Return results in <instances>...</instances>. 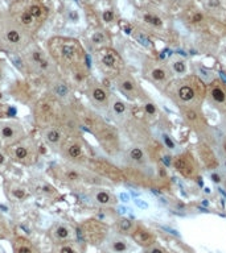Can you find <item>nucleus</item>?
Here are the masks:
<instances>
[{"label":"nucleus","instance_id":"1","mask_svg":"<svg viewBox=\"0 0 226 253\" xmlns=\"http://www.w3.org/2000/svg\"><path fill=\"white\" fill-rule=\"evenodd\" d=\"M49 174L61 185L68 186L72 188H79L83 186L95 185L99 177L95 175L86 166L75 165L66 161L53 164L49 169Z\"/></svg>","mask_w":226,"mask_h":253},{"label":"nucleus","instance_id":"51","mask_svg":"<svg viewBox=\"0 0 226 253\" xmlns=\"http://www.w3.org/2000/svg\"><path fill=\"white\" fill-rule=\"evenodd\" d=\"M224 149H225V153H226V142L224 144Z\"/></svg>","mask_w":226,"mask_h":253},{"label":"nucleus","instance_id":"18","mask_svg":"<svg viewBox=\"0 0 226 253\" xmlns=\"http://www.w3.org/2000/svg\"><path fill=\"white\" fill-rule=\"evenodd\" d=\"M65 75H66L65 79L72 84V87L74 90L81 88V90L85 91V88L87 87V84L91 81L90 73H89L86 65H81V66H77V67L70 69L66 71Z\"/></svg>","mask_w":226,"mask_h":253},{"label":"nucleus","instance_id":"25","mask_svg":"<svg viewBox=\"0 0 226 253\" xmlns=\"http://www.w3.org/2000/svg\"><path fill=\"white\" fill-rule=\"evenodd\" d=\"M182 116H184V120L187 121L193 129L201 131L205 128V121H204V119H202V115H201L196 108L191 107V106H187V108L182 111Z\"/></svg>","mask_w":226,"mask_h":253},{"label":"nucleus","instance_id":"52","mask_svg":"<svg viewBox=\"0 0 226 253\" xmlns=\"http://www.w3.org/2000/svg\"><path fill=\"white\" fill-rule=\"evenodd\" d=\"M1 224H3V221H1V219H0V227H1Z\"/></svg>","mask_w":226,"mask_h":253},{"label":"nucleus","instance_id":"44","mask_svg":"<svg viewBox=\"0 0 226 253\" xmlns=\"http://www.w3.org/2000/svg\"><path fill=\"white\" fill-rule=\"evenodd\" d=\"M163 140H164V142H165V145H167L169 149H173V148H175V144H173V142L171 141V139H169V137H168V136H164V137H163Z\"/></svg>","mask_w":226,"mask_h":253},{"label":"nucleus","instance_id":"31","mask_svg":"<svg viewBox=\"0 0 226 253\" xmlns=\"http://www.w3.org/2000/svg\"><path fill=\"white\" fill-rule=\"evenodd\" d=\"M200 154L201 157H202L204 162H205V165L209 167V169H216L217 166V158L214 156V153H213V150L209 148L208 145H200Z\"/></svg>","mask_w":226,"mask_h":253},{"label":"nucleus","instance_id":"6","mask_svg":"<svg viewBox=\"0 0 226 253\" xmlns=\"http://www.w3.org/2000/svg\"><path fill=\"white\" fill-rule=\"evenodd\" d=\"M24 65L28 67V70L33 75L48 78L49 81L58 75L56 73L54 61L40 49H32L28 51L25 59H24Z\"/></svg>","mask_w":226,"mask_h":253},{"label":"nucleus","instance_id":"45","mask_svg":"<svg viewBox=\"0 0 226 253\" xmlns=\"http://www.w3.org/2000/svg\"><path fill=\"white\" fill-rule=\"evenodd\" d=\"M5 77V70H4V63L0 61V83L3 82V79Z\"/></svg>","mask_w":226,"mask_h":253},{"label":"nucleus","instance_id":"33","mask_svg":"<svg viewBox=\"0 0 226 253\" xmlns=\"http://www.w3.org/2000/svg\"><path fill=\"white\" fill-rule=\"evenodd\" d=\"M17 21H19L20 25L25 26V28H32V26L36 25V23H38V21L36 20L35 17L32 16V15H30V12H29L28 8L19 12V17H17Z\"/></svg>","mask_w":226,"mask_h":253},{"label":"nucleus","instance_id":"49","mask_svg":"<svg viewBox=\"0 0 226 253\" xmlns=\"http://www.w3.org/2000/svg\"><path fill=\"white\" fill-rule=\"evenodd\" d=\"M202 20V15H200V13H197L196 16L193 17V23H198V21H201Z\"/></svg>","mask_w":226,"mask_h":253},{"label":"nucleus","instance_id":"20","mask_svg":"<svg viewBox=\"0 0 226 253\" xmlns=\"http://www.w3.org/2000/svg\"><path fill=\"white\" fill-rule=\"evenodd\" d=\"M107 111L117 123H123L130 116V107H128V104L122 98H119L117 95H111Z\"/></svg>","mask_w":226,"mask_h":253},{"label":"nucleus","instance_id":"36","mask_svg":"<svg viewBox=\"0 0 226 253\" xmlns=\"http://www.w3.org/2000/svg\"><path fill=\"white\" fill-rule=\"evenodd\" d=\"M117 227H118V231L122 233H132L134 228H135V224H134V221L130 220V219L122 218L118 220Z\"/></svg>","mask_w":226,"mask_h":253},{"label":"nucleus","instance_id":"40","mask_svg":"<svg viewBox=\"0 0 226 253\" xmlns=\"http://www.w3.org/2000/svg\"><path fill=\"white\" fill-rule=\"evenodd\" d=\"M91 42H93L94 45H97V46H99L103 42H106V36L103 34L102 32H95L91 36Z\"/></svg>","mask_w":226,"mask_h":253},{"label":"nucleus","instance_id":"48","mask_svg":"<svg viewBox=\"0 0 226 253\" xmlns=\"http://www.w3.org/2000/svg\"><path fill=\"white\" fill-rule=\"evenodd\" d=\"M212 179H213V182H216V183H219V182H221V177H219V174H217V173H213L212 174Z\"/></svg>","mask_w":226,"mask_h":253},{"label":"nucleus","instance_id":"19","mask_svg":"<svg viewBox=\"0 0 226 253\" xmlns=\"http://www.w3.org/2000/svg\"><path fill=\"white\" fill-rule=\"evenodd\" d=\"M4 191H5V195H7L8 199L12 200V202H17V203L28 200L30 194H32V191H30L27 186L21 185L16 181H7L5 182L4 183Z\"/></svg>","mask_w":226,"mask_h":253},{"label":"nucleus","instance_id":"2","mask_svg":"<svg viewBox=\"0 0 226 253\" xmlns=\"http://www.w3.org/2000/svg\"><path fill=\"white\" fill-rule=\"evenodd\" d=\"M50 57L64 71L86 65V54L78 41L70 38H54L49 44Z\"/></svg>","mask_w":226,"mask_h":253},{"label":"nucleus","instance_id":"21","mask_svg":"<svg viewBox=\"0 0 226 253\" xmlns=\"http://www.w3.org/2000/svg\"><path fill=\"white\" fill-rule=\"evenodd\" d=\"M98 63L102 67L103 71L106 73H114V77L119 74V69H120V61L115 51L105 49V50L99 51L98 57Z\"/></svg>","mask_w":226,"mask_h":253},{"label":"nucleus","instance_id":"8","mask_svg":"<svg viewBox=\"0 0 226 253\" xmlns=\"http://www.w3.org/2000/svg\"><path fill=\"white\" fill-rule=\"evenodd\" d=\"M27 136L23 124L15 119H1L0 120V146L7 149L21 141Z\"/></svg>","mask_w":226,"mask_h":253},{"label":"nucleus","instance_id":"41","mask_svg":"<svg viewBox=\"0 0 226 253\" xmlns=\"http://www.w3.org/2000/svg\"><path fill=\"white\" fill-rule=\"evenodd\" d=\"M144 21L148 24H152V25H161V19L157 16H154V15H145L144 16Z\"/></svg>","mask_w":226,"mask_h":253},{"label":"nucleus","instance_id":"30","mask_svg":"<svg viewBox=\"0 0 226 253\" xmlns=\"http://www.w3.org/2000/svg\"><path fill=\"white\" fill-rule=\"evenodd\" d=\"M173 165H175L176 169L185 177H192L194 173V167L192 165L191 160L187 157H184V156H180V157H177L176 160H173Z\"/></svg>","mask_w":226,"mask_h":253},{"label":"nucleus","instance_id":"10","mask_svg":"<svg viewBox=\"0 0 226 253\" xmlns=\"http://www.w3.org/2000/svg\"><path fill=\"white\" fill-rule=\"evenodd\" d=\"M49 95L65 107L73 106L74 103V88L65 78L60 75L49 81Z\"/></svg>","mask_w":226,"mask_h":253},{"label":"nucleus","instance_id":"17","mask_svg":"<svg viewBox=\"0 0 226 253\" xmlns=\"http://www.w3.org/2000/svg\"><path fill=\"white\" fill-rule=\"evenodd\" d=\"M87 197L94 205L99 207H114L118 203V198L114 195V193L100 186H93L91 188H89Z\"/></svg>","mask_w":226,"mask_h":253},{"label":"nucleus","instance_id":"53","mask_svg":"<svg viewBox=\"0 0 226 253\" xmlns=\"http://www.w3.org/2000/svg\"><path fill=\"white\" fill-rule=\"evenodd\" d=\"M1 98H3V96H1V94H0V99H1Z\"/></svg>","mask_w":226,"mask_h":253},{"label":"nucleus","instance_id":"42","mask_svg":"<svg viewBox=\"0 0 226 253\" xmlns=\"http://www.w3.org/2000/svg\"><path fill=\"white\" fill-rule=\"evenodd\" d=\"M136 40H138V41L143 45V46H147L148 48L149 45H151V44H149L151 41H149L148 37H147V36H144V34H138V36H136Z\"/></svg>","mask_w":226,"mask_h":253},{"label":"nucleus","instance_id":"50","mask_svg":"<svg viewBox=\"0 0 226 253\" xmlns=\"http://www.w3.org/2000/svg\"><path fill=\"white\" fill-rule=\"evenodd\" d=\"M209 4L212 5V7H217V5L219 4V1H218V0H210V1H209Z\"/></svg>","mask_w":226,"mask_h":253},{"label":"nucleus","instance_id":"32","mask_svg":"<svg viewBox=\"0 0 226 253\" xmlns=\"http://www.w3.org/2000/svg\"><path fill=\"white\" fill-rule=\"evenodd\" d=\"M110 249L114 253H124L128 249V243L124 237L120 236H114L112 239H110Z\"/></svg>","mask_w":226,"mask_h":253},{"label":"nucleus","instance_id":"9","mask_svg":"<svg viewBox=\"0 0 226 253\" xmlns=\"http://www.w3.org/2000/svg\"><path fill=\"white\" fill-rule=\"evenodd\" d=\"M86 167L95 175H98L99 178H105L114 183H120L124 181L123 173L109 161L99 160V158H90Z\"/></svg>","mask_w":226,"mask_h":253},{"label":"nucleus","instance_id":"3","mask_svg":"<svg viewBox=\"0 0 226 253\" xmlns=\"http://www.w3.org/2000/svg\"><path fill=\"white\" fill-rule=\"evenodd\" d=\"M65 117L66 107L50 95L41 98L33 107V120L36 127H38L40 129L64 123Z\"/></svg>","mask_w":226,"mask_h":253},{"label":"nucleus","instance_id":"47","mask_svg":"<svg viewBox=\"0 0 226 253\" xmlns=\"http://www.w3.org/2000/svg\"><path fill=\"white\" fill-rule=\"evenodd\" d=\"M135 203H136V206L140 207V208H147V207H148V205L145 202H142V199H136Z\"/></svg>","mask_w":226,"mask_h":253},{"label":"nucleus","instance_id":"4","mask_svg":"<svg viewBox=\"0 0 226 253\" xmlns=\"http://www.w3.org/2000/svg\"><path fill=\"white\" fill-rule=\"evenodd\" d=\"M4 150L7 152L11 162L27 167L36 165L40 157L38 145L36 140L30 136H25L21 141L16 142L15 145L4 149Z\"/></svg>","mask_w":226,"mask_h":253},{"label":"nucleus","instance_id":"28","mask_svg":"<svg viewBox=\"0 0 226 253\" xmlns=\"http://www.w3.org/2000/svg\"><path fill=\"white\" fill-rule=\"evenodd\" d=\"M73 231L68 224L65 223H58L52 228V236L57 240L58 243L62 241H69V239L72 237Z\"/></svg>","mask_w":226,"mask_h":253},{"label":"nucleus","instance_id":"15","mask_svg":"<svg viewBox=\"0 0 226 253\" xmlns=\"http://www.w3.org/2000/svg\"><path fill=\"white\" fill-rule=\"evenodd\" d=\"M74 116L79 125L83 127L85 129L89 131L90 133H93V135L99 128H102L106 124V121L95 111L85 108V107H79L78 111L74 112Z\"/></svg>","mask_w":226,"mask_h":253},{"label":"nucleus","instance_id":"5","mask_svg":"<svg viewBox=\"0 0 226 253\" xmlns=\"http://www.w3.org/2000/svg\"><path fill=\"white\" fill-rule=\"evenodd\" d=\"M60 154L64 158V161L81 166H86L89 160L91 158L90 154H89L86 142L78 135H74V133L69 135L68 139L64 141V144L60 149Z\"/></svg>","mask_w":226,"mask_h":253},{"label":"nucleus","instance_id":"16","mask_svg":"<svg viewBox=\"0 0 226 253\" xmlns=\"http://www.w3.org/2000/svg\"><path fill=\"white\" fill-rule=\"evenodd\" d=\"M3 36H4L5 45L12 53H17V51L23 50L27 46V37L24 34V32L20 28L11 24H7L3 29Z\"/></svg>","mask_w":226,"mask_h":253},{"label":"nucleus","instance_id":"39","mask_svg":"<svg viewBox=\"0 0 226 253\" xmlns=\"http://www.w3.org/2000/svg\"><path fill=\"white\" fill-rule=\"evenodd\" d=\"M11 164V160L8 157L7 152L4 149H0V170H5Z\"/></svg>","mask_w":226,"mask_h":253},{"label":"nucleus","instance_id":"23","mask_svg":"<svg viewBox=\"0 0 226 253\" xmlns=\"http://www.w3.org/2000/svg\"><path fill=\"white\" fill-rule=\"evenodd\" d=\"M208 99L213 107L219 111H226V90L222 84L213 83L208 91Z\"/></svg>","mask_w":226,"mask_h":253},{"label":"nucleus","instance_id":"14","mask_svg":"<svg viewBox=\"0 0 226 253\" xmlns=\"http://www.w3.org/2000/svg\"><path fill=\"white\" fill-rule=\"evenodd\" d=\"M79 232H81V235L83 236V239L86 241L91 244H100L107 236L109 228L102 221L95 220V219H90V220H86L81 224Z\"/></svg>","mask_w":226,"mask_h":253},{"label":"nucleus","instance_id":"27","mask_svg":"<svg viewBox=\"0 0 226 253\" xmlns=\"http://www.w3.org/2000/svg\"><path fill=\"white\" fill-rule=\"evenodd\" d=\"M145 77L156 84H165L168 82V79H169V77H171V74L165 67H163V66H152V67L147 71Z\"/></svg>","mask_w":226,"mask_h":253},{"label":"nucleus","instance_id":"34","mask_svg":"<svg viewBox=\"0 0 226 253\" xmlns=\"http://www.w3.org/2000/svg\"><path fill=\"white\" fill-rule=\"evenodd\" d=\"M56 253H81V248L77 241H62L57 245Z\"/></svg>","mask_w":226,"mask_h":253},{"label":"nucleus","instance_id":"24","mask_svg":"<svg viewBox=\"0 0 226 253\" xmlns=\"http://www.w3.org/2000/svg\"><path fill=\"white\" fill-rule=\"evenodd\" d=\"M175 95L177 98V100H179L181 104L189 106L194 99H196L197 92H196V88L192 86L191 83H188V82H182V83H180L179 86H177Z\"/></svg>","mask_w":226,"mask_h":253},{"label":"nucleus","instance_id":"7","mask_svg":"<svg viewBox=\"0 0 226 253\" xmlns=\"http://www.w3.org/2000/svg\"><path fill=\"white\" fill-rule=\"evenodd\" d=\"M94 137L97 139L98 144L103 152L107 156L115 157L120 153L122 144H120V137H119V132L117 128L109 125L107 123L105 124L102 128H99L95 133Z\"/></svg>","mask_w":226,"mask_h":253},{"label":"nucleus","instance_id":"29","mask_svg":"<svg viewBox=\"0 0 226 253\" xmlns=\"http://www.w3.org/2000/svg\"><path fill=\"white\" fill-rule=\"evenodd\" d=\"M131 235H132V239L138 244H140V245L148 246V245L154 244V236H152L147 230H144V228H142V227H135Z\"/></svg>","mask_w":226,"mask_h":253},{"label":"nucleus","instance_id":"46","mask_svg":"<svg viewBox=\"0 0 226 253\" xmlns=\"http://www.w3.org/2000/svg\"><path fill=\"white\" fill-rule=\"evenodd\" d=\"M149 253H164L163 252V249L161 248H159V246H151V248H149Z\"/></svg>","mask_w":226,"mask_h":253},{"label":"nucleus","instance_id":"38","mask_svg":"<svg viewBox=\"0 0 226 253\" xmlns=\"http://www.w3.org/2000/svg\"><path fill=\"white\" fill-rule=\"evenodd\" d=\"M143 109H144L145 115H148V116H155L157 114L156 104L154 102H151V100H145L144 104H143Z\"/></svg>","mask_w":226,"mask_h":253},{"label":"nucleus","instance_id":"12","mask_svg":"<svg viewBox=\"0 0 226 253\" xmlns=\"http://www.w3.org/2000/svg\"><path fill=\"white\" fill-rule=\"evenodd\" d=\"M85 92H86L89 102L93 104L94 108L100 109V111H103V109L107 111L110 99H111V95H112L107 87L103 86L97 79H91L90 83L87 84V87L85 88Z\"/></svg>","mask_w":226,"mask_h":253},{"label":"nucleus","instance_id":"35","mask_svg":"<svg viewBox=\"0 0 226 253\" xmlns=\"http://www.w3.org/2000/svg\"><path fill=\"white\" fill-rule=\"evenodd\" d=\"M15 253H36L33 245L24 239L15 240Z\"/></svg>","mask_w":226,"mask_h":253},{"label":"nucleus","instance_id":"43","mask_svg":"<svg viewBox=\"0 0 226 253\" xmlns=\"http://www.w3.org/2000/svg\"><path fill=\"white\" fill-rule=\"evenodd\" d=\"M102 19H103V21H106V23H111V21L114 20V13H112V11H105L102 15Z\"/></svg>","mask_w":226,"mask_h":253},{"label":"nucleus","instance_id":"54","mask_svg":"<svg viewBox=\"0 0 226 253\" xmlns=\"http://www.w3.org/2000/svg\"><path fill=\"white\" fill-rule=\"evenodd\" d=\"M86 1H90V0H86Z\"/></svg>","mask_w":226,"mask_h":253},{"label":"nucleus","instance_id":"13","mask_svg":"<svg viewBox=\"0 0 226 253\" xmlns=\"http://www.w3.org/2000/svg\"><path fill=\"white\" fill-rule=\"evenodd\" d=\"M115 84L119 92L123 94L127 99L130 100H143L144 99V92H143L142 87L139 83L135 81V78L131 74H126L122 73L115 77Z\"/></svg>","mask_w":226,"mask_h":253},{"label":"nucleus","instance_id":"26","mask_svg":"<svg viewBox=\"0 0 226 253\" xmlns=\"http://www.w3.org/2000/svg\"><path fill=\"white\" fill-rule=\"evenodd\" d=\"M33 193H36L37 195L42 198H49V199H57L58 198V191L54 186H52L50 183L48 182H44V181H38L33 185ZM30 190V191H32Z\"/></svg>","mask_w":226,"mask_h":253},{"label":"nucleus","instance_id":"11","mask_svg":"<svg viewBox=\"0 0 226 253\" xmlns=\"http://www.w3.org/2000/svg\"><path fill=\"white\" fill-rule=\"evenodd\" d=\"M69 135H72V133L69 132V128L65 124V121L41 129V136L44 142L50 150L56 152V153H60L61 146Z\"/></svg>","mask_w":226,"mask_h":253},{"label":"nucleus","instance_id":"22","mask_svg":"<svg viewBox=\"0 0 226 253\" xmlns=\"http://www.w3.org/2000/svg\"><path fill=\"white\" fill-rule=\"evenodd\" d=\"M126 161L130 165L136 166V167H143L147 166L149 160H148V154L144 150V148L140 145H132L126 150Z\"/></svg>","mask_w":226,"mask_h":253},{"label":"nucleus","instance_id":"37","mask_svg":"<svg viewBox=\"0 0 226 253\" xmlns=\"http://www.w3.org/2000/svg\"><path fill=\"white\" fill-rule=\"evenodd\" d=\"M172 71L177 75H184L187 73V62L184 59H173L171 62Z\"/></svg>","mask_w":226,"mask_h":253}]
</instances>
